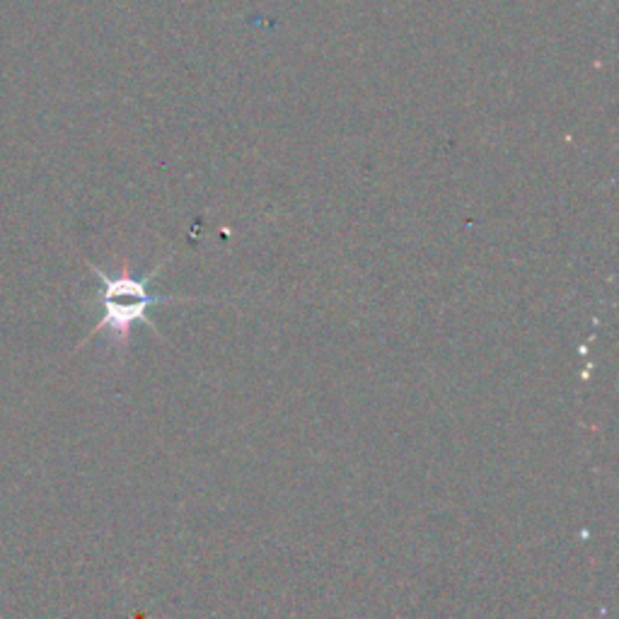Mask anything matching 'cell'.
I'll return each instance as SVG.
<instances>
[{"label":"cell","mask_w":619,"mask_h":619,"mask_svg":"<svg viewBox=\"0 0 619 619\" xmlns=\"http://www.w3.org/2000/svg\"><path fill=\"white\" fill-rule=\"evenodd\" d=\"M163 266V264H160ZM160 266H155L153 272L145 278H136L131 272V264L123 262L119 274L109 276L103 269L90 264L93 274L99 278V306H103V320L95 324V330L90 336L97 332H109V340L117 348H127L131 332L139 322H145L148 328L155 330V324L148 320V308L160 306V302H189L199 298H175V296H153L148 290L151 278L160 272Z\"/></svg>","instance_id":"6da1fadb"}]
</instances>
